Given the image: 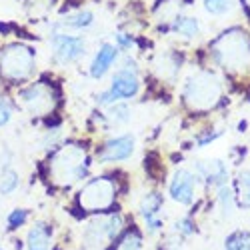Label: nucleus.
<instances>
[{"label": "nucleus", "instance_id": "9d476101", "mask_svg": "<svg viewBox=\"0 0 250 250\" xmlns=\"http://www.w3.org/2000/svg\"><path fill=\"white\" fill-rule=\"evenodd\" d=\"M122 228V218L118 214L112 216H98L94 220L88 222V238L92 242H102V238H116V234L120 232Z\"/></svg>", "mask_w": 250, "mask_h": 250}, {"label": "nucleus", "instance_id": "7c9ffc66", "mask_svg": "<svg viewBox=\"0 0 250 250\" xmlns=\"http://www.w3.org/2000/svg\"><path fill=\"white\" fill-rule=\"evenodd\" d=\"M0 250H2V248H0Z\"/></svg>", "mask_w": 250, "mask_h": 250}, {"label": "nucleus", "instance_id": "f3484780", "mask_svg": "<svg viewBox=\"0 0 250 250\" xmlns=\"http://www.w3.org/2000/svg\"><path fill=\"white\" fill-rule=\"evenodd\" d=\"M26 244H28V250H48V244H50V230L40 222V224H34L30 230H28V236H26Z\"/></svg>", "mask_w": 250, "mask_h": 250}, {"label": "nucleus", "instance_id": "6e6552de", "mask_svg": "<svg viewBox=\"0 0 250 250\" xmlns=\"http://www.w3.org/2000/svg\"><path fill=\"white\" fill-rule=\"evenodd\" d=\"M50 44H52L54 58L60 62V64L74 62L76 58L82 56V52H84V42H82L78 36H70V34H54Z\"/></svg>", "mask_w": 250, "mask_h": 250}, {"label": "nucleus", "instance_id": "0eeeda50", "mask_svg": "<svg viewBox=\"0 0 250 250\" xmlns=\"http://www.w3.org/2000/svg\"><path fill=\"white\" fill-rule=\"evenodd\" d=\"M116 196V186L110 178H94L90 180L84 188H82L78 200L84 210H104L114 202Z\"/></svg>", "mask_w": 250, "mask_h": 250}, {"label": "nucleus", "instance_id": "6ab92c4d", "mask_svg": "<svg viewBox=\"0 0 250 250\" xmlns=\"http://www.w3.org/2000/svg\"><path fill=\"white\" fill-rule=\"evenodd\" d=\"M92 20H94L92 12H88V10H78V12H72V14H68V16L62 18V24H66V26H70V28H86V26L92 24Z\"/></svg>", "mask_w": 250, "mask_h": 250}, {"label": "nucleus", "instance_id": "aec40b11", "mask_svg": "<svg viewBox=\"0 0 250 250\" xmlns=\"http://www.w3.org/2000/svg\"><path fill=\"white\" fill-rule=\"evenodd\" d=\"M226 250H250V232L240 230L230 234L226 240Z\"/></svg>", "mask_w": 250, "mask_h": 250}, {"label": "nucleus", "instance_id": "1a4fd4ad", "mask_svg": "<svg viewBox=\"0 0 250 250\" xmlns=\"http://www.w3.org/2000/svg\"><path fill=\"white\" fill-rule=\"evenodd\" d=\"M170 196L180 204H192L196 196V176L190 170H178L170 182Z\"/></svg>", "mask_w": 250, "mask_h": 250}, {"label": "nucleus", "instance_id": "423d86ee", "mask_svg": "<svg viewBox=\"0 0 250 250\" xmlns=\"http://www.w3.org/2000/svg\"><path fill=\"white\" fill-rule=\"evenodd\" d=\"M24 108L32 116H46L56 108V92L48 82H34L20 92Z\"/></svg>", "mask_w": 250, "mask_h": 250}, {"label": "nucleus", "instance_id": "393cba45", "mask_svg": "<svg viewBox=\"0 0 250 250\" xmlns=\"http://www.w3.org/2000/svg\"><path fill=\"white\" fill-rule=\"evenodd\" d=\"M108 118L112 122H126L130 118V108L126 104H112L108 110Z\"/></svg>", "mask_w": 250, "mask_h": 250}, {"label": "nucleus", "instance_id": "39448f33", "mask_svg": "<svg viewBox=\"0 0 250 250\" xmlns=\"http://www.w3.org/2000/svg\"><path fill=\"white\" fill-rule=\"evenodd\" d=\"M140 90V84H138V76H136V66L134 62L126 60L116 76L112 78V84L106 92L98 94V102L100 104H114L116 100H128L132 96H136Z\"/></svg>", "mask_w": 250, "mask_h": 250}, {"label": "nucleus", "instance_id": "a211bd4d", "mask_svg": "<svg viewBox=\"0 0 250 250\" xmlns=\"http://www.w3.org/2000/svg\"><path fill=\"white\" fill-rule=\"evenodd\" d=\"M18 186H20V174L14 168H6L2 176H0V194L10 196L12 192H16Z\"/></svg>", "mask_w": 250, "mask_h": 250}, {"label": "nucleus", "instance_id": "7ed1b4c3", "mask_svg": "<svg viewBox=\"0 0 250 250\" xmlns=\"http://www.w3.org/2000/svg\"><path fill=\"white\" fill-rule=\"evenodd\" d=\"M212 52L220 66L228 70L242 68L250 60V38L242 30H228L216 38Z\"/></svg>", "mask_w": 250, "mask_h": 250}, {"label": "nucleus", "instance_id": "5701e85b", "mask_svg": "<svg viewBox=\"0 0 250 250\" xmlns=\"http://www.w3.org/2000/svg\"><path fill=\"white\" fill-rule=\"evenodd\" d=\"M204 8H206V12L220 16V14L230 12L232 0H204Z\"/></svg>", "mask_w": 250, "mask_h": 250}, {"label": "nucleus", "instance_id": "f03ea898", "mask_svg": "<svg viewBox=\"0 0 250 250\" xmlns=\"http://www.w3.org/2000/svg\"><path fill=\"white\" fill-rule=\"evenodd\" d=\"M86 154L76 144L62 146L50 160V178L58 186H72L76 180L84 178L86 174Z\"/></svg>", "mask_w": 250, "mask_h": 250}, {"label": "nucleus", "instance_id": "ddd939ff", "mask_svg": "<svg viewBox=\"0 0 250 250\" xmlns=\"http://www.w3.org/2000/svg\"><path fill=\"white\" fill-rule=\"evenodd\" d=\"M180 70V56L174 52H162L154 60V74L166 82H172Z\"/></svg>", "mask_w": 250, "mask_h": 250}, {"label": "nucleus", "instance_id": "4be33fe9", "mask_svg": "<svg viewBox=\"0 0 250 250\" xmlns=\"http://www.w3.org/2000/svg\"><path fill=\"white\" fill-rule=\"evenodd\" d=\"M116 250H142V238L136 230H128L116 246Z\"/></svg>", "mask_w": 250, "mask_h": 250}, {"label": "nucleus", "instance_id": "f8f14e48", "mask_svg": "<svg viewBox=\"0 0 250 250\" xmlns=\"http://www.w3.org/2000/svg\"><path fill=\"white\" fill-rule=\"evenodd\" d=\"M160 208H162V196H160L158 192L144 194V198H142V202H140V214L144 216V222H146V226H148L150 232L158 230V228L162 226V222H160V218H158Z\"/></svg>", "mask_w": 250, "mask_h": 250}, {"label": "nucleus", "instance_id": "2eb2a0df", "mask_svg": "<svg viewBox=\"0 0 250 250\" xmlns=\"http://www.w3.org/2000/svg\"><path fill=\"white\" fill-rule=\"evenodd\" d=\"M196 170L200 176H204L210 184H216V186H222L228 178V170L222 160L214 158V160H204V162H198L196 164Z\"/></svg>", "mask_w": 250, "mask_h": 250}, {"label": "nucleus", "instance_id": "f257e3e1", "mask_svg": "<svg viewBox=\"0 0 250 250\" xmlns=\"http://www.w3.org/2000/svg\"><path fill=\"white\" fill-rule=\"evenodd\" d=\"M184 104L194 112L212 110L220 102L222 82L212 72H196L184 84Z\"/></svg>", "mask_w": 250, "mask_h": 250}, {"label": "nucleus", "instance_id": "c756f323", "mask_svg": "<svg viewBox=\"0 0 250 250\" xmlns=\"http://www.w3.org/2000/svg\"><path fill=\"white\" fill-rule=\"evenodd\" d=\"M246 2H248V6H250V0H246Z\"/></svg>", "mask_w": 250, "mask_h": 250}, {"label": "nucleus", "instance_id": "4468645a", "mask_svg": "<svg viewBox=\"0 0 250 250\" xmlns=\"http://www.w3.org/2000/svg\"><path fill=\"white\" fill-rule=\"evenodd\" d=\"M118 56V46H112V44H104L94 60H92V66H90V76L92 78H102L104 74H106L110 70V66L114 64V60Z\"/></svg>", "mask_w": 250, "mask_h": 250}, {"label": "nucleus", "instance_id": "412c9836", "mask_svg": "<svg viewBox=\"0 0 250 250\" xmlns=\"http://www.w3.org/2000/svg\"><path fill=\"white\" fill-rule=\"evenodd\" d=\"M232 202H234L232 190L228 188V186H220V190H218V208H220L222 216H230L232 214V206H234Z\"/></svg>", "mask_w": 250, "mask_h": 250}, {"label": "nucleus", "instance_id": "bb28decb", "mask_svg": "<svg viewBox=\"0 0 250 250\" xmlns=\"http://www.w3.org/2000/svg\"><path fill=\"white\" fill-rule=\"evenodd\" d=\"M174 230H178L180 234H192L194 226L190 220H178V222H174Z\"/></svg>", "mask_w": 250, "mask_h": 250}, {"label": "nucleus", "instance_id": "20e7f679", "mask_svg": "<svg viewBox=\"0 0 250 250\" xmlns=\"http://www.w3.org/2000/svg\"><path fill=\"white\" fill-rule=\"evenodd\" d=\"M36 68L34 50L28 44H8L0 48V76L8 82H24Z\"/></svg>", "mask_w": 250, "mask_h": 250}, {"label": "nucleus", "instance_id": "b1692460", "mask_svg": "<svg viewBox=\"0 0 250 250\" xmlns=\"http://www.w3.org/2000/svg\"><path fill=\"white\" fill-rule=\"evenodd\" d=\"M238 190H240V204L244 208H250V174L242 172L238 176Z\"/></svg>", "mask_w": 250, "mask_h": 250}, {"label": "nucleus", "instance_id": "9b49d317", "mask_svg": "<svg viewBox=\"0 0 250 250\" xmlns=\"http://www.w3.org/2000/svg\"><path fill=\"white\" fill-rule=\"evenodd\" d=\"M134 136L126 134V136H118L112 138L104 144V148L100 152V160L102 162H120V160H126L134 154Z\"/></svg>", "mask_w": 250, "mask_h": 250}, {"label": "nucleus", "instance_id": "a878e982", "mask_svg": "<svg viewBox=\"0 0 250 250\" xmlns=\"http://www.w3.org/2000/svg\"><path fill=\"white\" fill-rule=\"evenodd\" d=\"M26 218H28V212L22 210V208H16V210H12L8 214V224L10 226H22L26 222Z\"/></svg>", "mask_w": 250, "mask_h": 250}, {"label": "nucleus", "instance_id": "dca6fc26", "mask_svg": "<svg viewBox=\"0 0 250 250\" xmlns=\"http://www.w3.org/2000/svg\"><path fill=\"white\" fill-rule=\"evenodd\" d=\"M170 28L182 38H196L200 34V22L192 16H174Z\"/></svg>", "mask_w": 250, "mask_h": 250}, {"label": "nucleus", "instance_id": "cd10ccee", "mask_svg": "<svg viewBox=\"0 0 250 250\" xmlns=\"http://www.w3.org/2000/svg\"><path fill=\"white\" fill-rule=\"evenodd\" d=\"M10 116H12V112H10V108H8V104L0 100V126H4V124H8Z\"/></svg>", "mask_w": 250, "mask_h": 250}, {"label": "nucleus", "instance_id": "c85d7f7f", "mask_svg": "<svg viewBox=\"0 0 250 250\" xmlns=\"http://www.w3.org/2000/svg\"><path fill=\"white\" fill-rule=\"evenodd\" d=\"M116 40H118V44H120V46H124V48H126V50H128V48L132 46V38H130V36H124V34H118V36H116Z\"/></svg>", "mask_w": 250, "mask_h": 250}]
</instances>
